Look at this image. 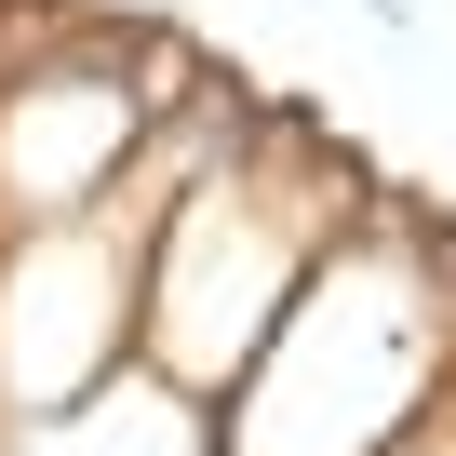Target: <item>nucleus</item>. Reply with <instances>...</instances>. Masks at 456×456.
I'll return each instance as SVG.
<instances>
[{
	"mask_svg": "<svg viewBox=\"0 0 456 456\" xmlns=\"http://www.w3.org/2000/svg\"><path fill=\"white\" fill-rule=\"evenodd\" d=\"M456 403V228L416 201H362L336 256L256 349V376L201 416L215 456H403Z\"/></svg>",
	"mask_w": 456,
	"mask_h": 456,
	"instance_id": "obj_1",
	"label": "nucleus"
},
{
	"mask_svg": "<svg viewBox=\"0 0 456 456\" xmlns=\"http://www.w3.org/2000/svg\"><path fill=\"white\" fill-rule=\"evenodd\" d=\"M256 108H269V94H242L228 68H201L94 215L0 228V443L81 429V416L134 376V336H148V242H161L175 188H188L201 161L242 148Z\"/></svg>",
	"mask_w": 456,
	"mask_h": 456,
	"instance_id": "obj_3",
	"label": "nucleus"
},
{
	"mask_svg": "<svg viewBox=\"0 0 456 456\" xmlns=\"http://www.w3.org/2000/svg\"><path fill=\"white\" fill-rule=\"evenodd\" d=\"M349 14H376V28H389V41H403V28H416V0H349Z\"/></svg>",
	"mask_w": 456,
	"mask_h": 456,
	"instance_id": "obj_6",
	"label": "nucleus"
},
{
	"mask_svg": "<svg viewBox=\"0 0 456 456\" xmlns=\"http://www.w3.org/2000/svg\"><path fill=\"white\" fill-rule=\"evenodd\" d=\"M376 201V175L309 121V108H256L242 148L201 161L148 242V336L134 376L175 416H215L256 376V349L282 336V309L309 296V269L336 256V228Z\"/></svg>",
	"mask_w": 456,
	"mask_h": 456,
	"instance_id": "obj_2",
	"label": "nucleus"
},
{
	"mask_svg": "<svg viewBox=\"0 0 456 456\" xmlns=\"http://www.w3.org/2000/svg\"><path fill=\"white\" fill-rule=\"evenodd\" d=\"M201 68L215 54H188L148 14H54V0L14 14L0 0V228L94 215Z\"/></svg>",
	"mask_w": 456,
	"mask_h": 456,
	"instance_id": "obj_4",
	"label": "nucleus"
},
{
	"mask_svg": "<svg viewBox=\"0 0 456 456\" xmlns=\"http://www.w3.org/2000/svg\"><path fill=\"white\" fill-rule=\"evenodd\" d=\"M403 456H456V403H443V416H429V429H416Z\"/></svg>",
	"mask_w": 456,
	"mask_h": 456,
	"instance_id": "obj_5",
	"label": "nucleus"
}]
</instances>
